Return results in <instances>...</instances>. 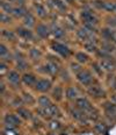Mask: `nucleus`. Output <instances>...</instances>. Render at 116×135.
Segmentation results:
<instances>
[{"label":"nucleus","instance_id":"0eeeda50","mask_svg":"<svg viewBox=\"0 0 116 135\" xmlns=\"http://www.w3.org/2000/svg\"><path fill=\"white\" fill-rule=\"evenodd\" d=\"M88 93L94 98H103L106 97V92L99 85H90L88 88Z\"/></svg>","mask_w":116,"mask_h":135},{"label":"nucleus","instance_id":"2eb2a0df","mask_svg":"<svg viewBox=\"0 0 116 135\" xmlns=\"http://www.w3.org/2000/svg\"><path fill=\"white\" fill-rule=\"evenodd\" d=\"M7 79L9 83L14 84V85H18V84H20V75L18 74L16 71H9L7 75Z\"/></svg>","mask_w":116,"mask_h":135},{"label":"nucleus","instance_id":"f03ea898","mask_svg":"<svg viewBox=\"0 0 116 135\" xmlns=\"http://www.w3.org/2000/svg\"><path fill=\"white\" fill-rule=\"evenodd\" d=\"M75 107L79 108L80 111L85 112L86 114L93 109L89 100L86 99V98H78V99H75Z\"/></svg>","mask_w":116,"mask_h":135},{"label":"nucleus","instance_id":"dca6fc26","mask_svg":"<svg viewBox=\"0 0 116 135\" xmlns=\"http://www.w3.org/2000/svg\"><path fill=\"white\" fill-rule=\"evenodd\" d=\"M22 80H23V83L26 84V85H28V86L35 85L36 81H37L36 77L33 74H26V75H23V77H22Z\"/></svg>","mask_w":116,"mask_h":135},{"label":"nucleus","instance_id":"cd10ccee","mask_svg":"<svg viewBox=\"0 0 116 135\" xmlns=\"http://www.w3.org/2000/svg\"><path fill=\"white\" fill-rule=\"evenodd\" d=\"M52 97L55 98L56 100H60L63 98V90H62L60 86H56L52 91Z\"/></svg>","mask_w":116,"mask_h":135},{"label":"nucleus","instance_id":"72a5a7b5","mask_svg":"<svg viewBox=\"0 0 116 135\" xmlns=\"http://www.w3.org/2000/svg\"><path fill=\"white\" fill-rule=\"evenodd\" d=\"M75 58H77L78 62H80V63H86L87 62V55L84 54V52H77L75 54Z\"/></svg>","mask_w":116,"mask_h":135},{"label":"nucleus","instance_id":"39448f33","mask_svg":"<svg viewBox=\"0 0 116 135\" xmlns=\"http://www.w3.org/2000/svg\"><path fill=\"white\" fill-rule=\"evenodd\" d=\"M81 19L84 20L85 25H93V26H95V25L98 23V19L97 16L94 15L90 11H83L80 14Z\"/></svg>","mask_w":116,"mask_h":135},{"label":"nucleus","instance_id":"58836bf2","mask_svg":"<svg viewBox=\"0 0 116 135\" xmlns=\"http://www.w3.org/2000/svg\"><path fill=\"white\" fill-rule=\"evenodd\" d=\"M0 18H1V21L4 22V23H8V22H11V18L9 15H7V13H1V15H0Z\"/></svg>","mask_w":116,"mask_h":135},{"label":"nucleus","instance_id":"1a4fd4ad","mask_svg":"<svg viewBox=\"0 0 116 135\" xmlns=\"http://www.w3.org/2000/svg\"><path fill=\"white\" fill-rule=\"evenodd\" d=\"M51 88V81L48 79H38L35 84V89L39 92H47Z\"/></svg>","mask_w":116,"mask_h":135},{"label":"nucleus","instance_id":"f3484780","mask_svg":"<svg viewBox=\"0 0 116 135\" xmlns=\"http://www.w3.org/2000/svg\"><path fill=\"white\" fill-rule=\"evenodd\" d=\"M50 30H51V33L53 34V36H55L56 38H60V37H63V36H64L63 28H60L58 25H56V23L52 25L51 28H50Z\"/></svg>","mask_w":116,"mask_h":135},{"label":"nucleus","instance_id":"a19ab883","mask_svg":"<svg viewBox=\"0 0 116 135\" xmlns=\"http://www.w3.org/2000/svg\"><path fill=\"white\" fill-rule=\"evenodd\" d=\"M14 58H15L16 61H23V55L21 54V52H19V51H16L15 54H14Z\"/></svg>","mask_w":116,"mask_h":135},{"label":"nucleus","instance_id":"37998d69","mask_svg":"<svg viewBox=\"0 0 116 135\" xmlns=\"http://www.w3.org/2000/svg\"><path fill=\"white\" fill-rule=\"evenodd\" d=\"M18 1V4H19V6H22V5L24 4V0H16Z\"/></svg>","mask_w":116,"mask_h":135},{"label":"nucleus","instance_id":"7ed1b4c3","mask_svg":"<svg viewBox=\"0 0 116 135\" xmlns=\"http://www.w3.org/2000/svg\"><path fill=\"white\" fill-rule=\"evenodd\" d=\"M52 49L55 50L56 52H58L60 56L63 57H69L71 55V50L69 49V47H66L63 43H59V42H53L52 43Z\"/></svg>","mask_w":116,"mask_h":135},{"label":"nucleus","instance_id":"49530a36","mask_svg":"<svg viewBox=\"0 0 116 135\" xmlns=\"http://www.w3.org/2000/svg\"><path fill=\"white\" fill-rule=\"evenodd\" d=\"M66 1H67V2H72L73 0H66Z\"/></svg>","mask_w":116,"mask_h":135},{"label":"nucleus","instance_id":"c9c22d12","mask_svg":"<svg viewBox=\"0 0 116 135\" xmlns=\"http://www.w3.org/2000/svg\"><path fill=\"white\" fill-rule=\"evenodd\" d=\"M16 66H18L19 70L23 71V70H26L27 68H28V64H27V62L23 60V61H19V62H18V65H16Z\"/></svg>","mask_w":116,"mask_h":135},{"label":"nucleus","instance_id":"4be33fe9","mask_svg":"<svg viewBox=\"0 0 116 135\" xmlns=\"http://www.w3.org/2000/svg\"><path fill=\"white\" fill-rule=\"evenodd\" d=\"M38 105L41 106V107L45 108V107H49V106L52 105V104H51V100H50L47 95H42V97L38 98Z\"/></svg>","mask_w":116,"mask_h":135},{"label":"nucleus","instance_id":"79ce46f5","mask_svg":"<svg viewBox=\"0 0 116 135\" xmlns=\"http://www.w3.org/2000/svg\"><path fill=\"white\" fill-rule=\"evenodd\" d=\"M51 123H52L51 127H52L53 129H55V128H59V125H58V122H57V121H56V122L53 121V122H51Z\"/></svg>","mask_w":116,"mask_h":135},{"label":"nucleus","instance_id":"bb28decb","mask_svg":"<svg viewBox=\"0 0 116 135\" xmlns=\"http://www.w3.org/2000/svg\"><path fill=\"white\" fill-rule=\"evenodd\" d=\"M35 8H36V12H37V14L41 18H45L47 16V9H45V7L43 6V5H41V4H35Z\"/></svg>","mask_w":116,"mask_h":135},{"label":"nucleus","instance_id":"393cba45","mask_svg":"<svg viewBox=\"0 0 116 135\" xmlns=\"http://www.w3.org/2000/svg\"><path fill=\"white\" fill-rule=\"evenodd\" d=\"M29 56H30V58H32L33 61H38L39 58H41V51H39L38 49H36V48H32L30 49V51H29Z\"/></svg>","mask_w":116,"mask_h":135},{"label":"nucleus","instance_id":"4c0bfd02","mask_svg":"<svg viewBox=\"0 0 116 135\" xmlns=\"http://www.w3.org/2000/svg\"><path fill=\"white\" fill-rule=\"evenodd\" d=\"M71 70L74 74H79V72L81 71V68L79 64H75V63H71Z\"/></svg>","mask_w":116,"mask_h":135},{"label":"nucleus","instance_id":"b1692460","mask_svg":"<svg viewBox=\"0 0 116 135\" xmlns=\"http://www.w3.org/2000/svg\"><path fill=\"white\" fill-rule=\"evenodd\" d=\"M23 23L26 25V26L29 28V27H32L35 25V18H34V15L33 14H30V13H28L26 16H24V19H23Z\"/></svg>","mask_w":116,"mask_h":135},{"label":"nucleus","instance_id":"423d86ee","mask_svg":"<svg viewBox=\"0 0 116 135\" xmlns=\"http://www.w3.org/2000/svg\"><path fill=\"white\" fill-rule=\"evenodd\" d=\"M19 123H20V120L16 115H14V114L5 115V125H6L7 128L12 129L14 127H16V126H19Z\"/></svg>","mask_w":116,"mask_h":135},{"label":"nucleus","instance_id":"6ab92c4d","mask_svg":"<svg viewBox=\"0 0 116 135\" xmlns=\"http://www.w3.org/2000/svg\"><path fill=\"white\" fill-rule=\"evenodd\" d=\"M13 14H14V16H16V18H22V16L24 18V16L28 14V12L23 6H18V7H14Z\"/></svg>","mask_w":116,"mask_h":135},{"label":"nucleus","instance_id":"412c9836","mask_svg":"<svg viewBox=\"0 0 116 135\" xmlns=\"http://www.w3.org/2000/svg\"><path fill=\"white\" fill-rule=\"evenodd\" d=\"M66 98L70 100L78 99V91L74 88H67L66 90Z\"/></svg>","mask_w":116,"mask_h":135},{"label":"nucleus","instance_id":"c756f323","mask_svg":"<svg viewBox=\"0 0 116 135\" xmlns=\"http://www.w3.org/2000/svg\"><path fill=\"white\" fill-rule=\"evenodd\" d=\"M2 36H4L5 38H7V40H11V41L15 40V34L13 32H11V30H7V29L2 30Z\"/></svg>","mask_w":116,"mask_h":135},{"label":"nucleus","instance_id":"f8f14e48","mask_svg":"<svg viewBox=\"0 0 116 135\" xmlns=\"http://www.w3.org/2000/svg\"><path fill=\"white\" fill-rule=\"evenodd\" d=\"M36 32H37V35L39 36V37H42V38H47L48 36H49V34H50V28L47 26V25H44V23H41V25H38L37 28H36Z\"/></svg>","mask_w":116,"mask_h":135},{"label":"nucleus","instance_id":"a211bd4d","mask_svg":"<svg viewBox=\"0 0 116 135\" xmlns=\"http://www.w3.org/2000/svg\"><path fill=\"white\" fill-rule=\"evenodd\" d=\"M100 66L102 68L103 70H106V71H113V70L115 69L114 63L110 60H104V58L100 61Z\"/></svg>","mask_w":116,"mask_h":135},{"label":"nucleus","instance_id":"c85d7f7f","mask_svg":"<svg viewBox=\"0 0 116 135\" xmlns=\"http://www.w3.org/2000/svg\"><path fill=\"white\" fill-rule=\"evenodd\" d=\"M50 1H51L53 6L56 8H58L59 11H62V12H65V11H66V6H65V4L62 1V0H50Z\"/></svg>","mask_w":116,"mask_h":135},{"label":"nucleus","instance_id":"9d476101","mask_svg":"<svg viewBox=\"0 0 116 135\" xmlns=\"http://www.w3.org/2000/svg\"><path fill=\"white\" fill-rule=\"evenodd\" d=\"M103 108L106 111V113L108 114V117L115 119L116 118V104L115 103H112V101H107V103L103 104Z\"/></svg>","mask_w":116,"mask_h":135},{"label":"nucleus","instance_id":"20e7f679","mask_svg":"<svg viewBox=\"0 0 116 135\" xmlns=\"http://www.w3.org/2000/svg\"><path fill=\"white\" fill-rule=\"evenodd\" d=\"M39 113H42V115L44 117H52V118H56V117H59V109L56 105H50L49 107H41L39 108Z\"/></svg>","mask_w":116,"mask_h":135},{"label":"nucleus","instance_id":"ea45409f","mask_svg":"<svg viewBox=\"0 0 116 135\" xmlns=\"http://www.w3.org/2000/svg\"><path fill=\"white\" fill-rule=\"evenodd\" d=\"M23 98H24V101L28 104H34V98L32 97L30 94H23Z\"/></svg>","mask_w":116,"mask_h":135},{"label":"nucleus","instance_id":"f704fd0d","mask_svg":"<svg viewBox=\"0 0 116 135\" xmlns=\"http://www.w3.org/2000/svg\"><path fill=\"white\" fill-rule=\"evenodd\" d=\"M95 131L101 134L107 133V126L104 125V123H97V125H95Z\"/></svg>","mask_w":116,"mask_h":135},{"label":"nucleus","instance_id":"a878e982","mask_svg":"<svg viewBox=\"0 0 116 135\" xmlns=\"http://www.w3.org/2000/svg\"><path fill=\"white\" fill-rule=\"evenodd\" d=\"M84 47H85V49H86L87 51H89V52L97 51V46H95V43H93V40L86 41L84 43Z\"/></svg>","mask_w":116,"mask_h":135},{"label":"nucleus","instance_id":"7c9ffc66","mask_svg":"<svg viewBox=\"0 0 116 135\" xmlns=\"http://www.w3.org/2000/svg\"><path fill=\"white\" fill-rule=\"evenodd\" d=\"M1 8L5 13L8 14V15H9V13H13V9H14V7H12V5H11L9 2H2Z\"/></svg>","mask_w":116,"mask_h":135},{"label":"nucleus","instance_id":"aec40b11","mask_svg":"<svg viewBox=\"0 0 116 135\" xmlns=\"http://www.w3.org/2000/svg\"><path fill=\"white\" fill-rule=\"evenodd\" d=\"M44 68H45V72H48V74L55 75L58 72V65L55 63V62H49Z\"/></svg>","mask_w":116,"mask_h":135},{"label":"nucleus","instance_id":"4468645a","mask_svg":"<svg viewBox=\"0 0 116 135\" xmlns=\"http://www.w3.org/2000/svg\"><path fill=\"white\" fill-rule=\"evenodd\" d=\"M102 37L104 38V40L107 41H116V33L114 32L113 29H110V28H106V29L102 30Z\"/></svg>","mask_w":116,"mask_h":135},{"label":"nucleus","instance_id":"f257e3e1","mask_svg":"<svg viewBox=\"0 0 116 135\" xmlns=\"http://www.w3.org/2000/svg\"><path fill=\"white\" fill-rule=\"evenodd\" d=\"M77 79L84 86H90L93 83V76L87 70H81L79 74H77Z\"/></svg>","mask_w":116,"mask_h":135},{"label":"nucleus","instance_id":"9b49d317","mask_svg":"<svg viewBox=\"0 0 116 135\" xmlns=\"http://www.w3.org/2000/svg\"><path fill=\"white\" fill-rule=\"evenodd\" d=\"M77 35H78V37L80 38V40H83V41L86 42V41H88V38H90L93 36V32H90L89 29H87L86 27H84V28L78 29Z\"/></svg>","mask_w":116,"mask_h":135},{"label":"nucleus","instance_id":"c03bdc74","mask_svg":"<svg viewBox=\"0 0 116 135\" xmlns=\"http://www.w3.org/2000/svg\"><path fill=\"white\" fill-rule=\"evenodd\" d=\"M112 100L116 104V94H113V95H112Z\"/></svg>","mask_w":116,"mask_h":135},{"label":"nucleus","instance_id":"ddd939ff","mask_svg":"<svg viewBox=\"0 0 116 135\" xmlns=\"http://www.w3.org/2000/svg\"><path fill=\"white\" fill-rule=\"evenodd\" d=\"M18 35L20 37L24 38V40H33L34 35L32 33V30H29L28 28H18Z\"/></svg>","mask_w":116,"mask_h":135},{"label":"nucleus","instance_id":"2f4dec72","mask_svg":"<svg viewBox=\"0 0 116 135\" xmlns=\"http://www.w3.org/2000/svg\"><path fill=\"white\" fill-rule=\"evenodd\" d=\"M18 113H19V115L20 117H22L23 119H29L30 118V112L28 111V109H26V108H19L18 109Z\"/></svg>","mask_w":116,"mask_h":135},{"label":"nucleus","instance_id":"473e14b6","mask_svg":"<svg viewBox=\"0 0 116 135\" xmlns=\"http://www.w3.org/2000/svg\"><path fill=\"white\" fill-rule=\"evenodd\" d=\"M102 50H104L107 52H112L115 50V47L112 44V42H104L102 44Z\"/></svg>","mask_w":116,"mask_h":135},{"label":"nucleus","instance_id":"6e6552de","mask_svg":"<svg viewBox=\"0 0 116 135\" xmlns=\"http://www.w3.org/2000/svg\"><path fill=\"white\" fill-rule=\"evenodd\" d=\"M71 114H72V117L74 118L75 120H78V121H81V122H84V123L88 122V117H87V114L85 113V112L80 111L79 108H73V109H71Z\"/></svg>","mask_w":116,"mask_h":135},{"label":"nucleus","instance_id":"e433bc0d","mask_svg":"<svg viewBox=\"0 0 116 135\" xmlns=\"http://www.w3.org/2000/svg\"><path fill=\"white\" fill-rule=\"evenodd\" d=\"M8 55V49L5 44H0V57H4V56Z\"/></svg>","mask_w":116,"mask_h":135},{"label":"nucleus","instance_id":"5701e85b","mask_svg":"<svg viewBox=\"0 0 116 135\" xmlns=\"http://www.w3.org/2000/svg\"><path fill=\"white\" fill-rule=\"evenodd\" d=\"M102 9L107 11V12H116V2H112V1L103 2Z\"/></svg>","mask_w":116,"mask_h":135},{"label":"nucleus","instance_id":"a18cd8bd","mask_svg":"<svg viewBox=\"0 0 116 135\" xmlns=\"http://www.w3.org/2000/svg\"><path fill=\"white\" fill-rule=\"evenodd\" d=\"M113 86H114V89L116 90V83H114V85H113Z\"/></svg>","mask_w":116,"mask_h":135}]
</instances>
